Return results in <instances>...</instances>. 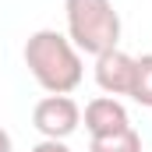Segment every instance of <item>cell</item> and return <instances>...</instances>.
<instances>
[{
    "mask_svg": "<svg viewBox=\"0 0 152 152\" xmlns=\"http://www.w3.org/2000/svg\"><path fill=\"white\" fill-rule=\"evenodd\" d=\"M85 131L92 134V138H106V134H117V131H124V127H131V117H127V106L113 99V96H96L88 106H85Z\"/></svg>",
    "mask_w": 152,
    "mask_h": 152,
    "instance_id": "cell-5",
    "label": "cell"
},
{
    "mask_svg": "<svg viewBox=\"0 0 152 152\" xmlns=\"http://www.w3.org/2000/svg\"><path fill=\"white\" fill-rule=\"evenodd\" d=\"M88 152H142V134L134 127H124V131L106 134V138H92Z\"/></svg>",
    "mask_w": 152,
    "mask_h": 152,
    "instance_id": "cell-6",
    "label": "cell"
},
{
    "mask_svg": "<svg viewBox=\"0 0 152 152\" xmlns=\"http://www.w3.org/2000/svg\"><path fill=\"white\" fill-rule=\"evenodd\" d=\"M25 67L36 78V85L50 96H71L81 78H85V64L75 42L57 32V28H39L25 42Z\"/></svg>",
    "mask_w": 152,
    "mask_h": 152,
    "instance_id": "cell-1",
    "label": "cell"
},
{
    "mask_svg": "<svg viewBox=\"0 0 152 152\" xmlns=\"http://www.w3.org/2000/svg\"><path fill=\"white\" fill-rule=\"evenodd\" d=\"M131 99L152 110V53L134 57V81H131Z\"/></svg>",
    "mask_w": 152,
    "mask_h": 152,
    "instance_id": "cell-7",
    "label": "cell"
},
{
    "mask_svg": "<svg viewBox=\"0 0 152 152\" xmlns=\"http://www.w3.org/2000/svg\"><path fill=\"white\" fill-rule=\"evenodd\" d=\"M67 14V39L78 53H106L120 42V14L113 0H64Z\"/></svg>",
    "mask_w": 152,
    "mask_h": 152,
    "instance_id": "cell-2",
    "label": "cell"
},
{
    "mask_svg": "<svg viewBox=\"0 0 152 152\" xmlns=\"http://www.w3.org/2000/svg\"><path fill=\"white\" fill-rule=\"evenodd\" d=\"M96 85L106 92V96H131V81H134V57H127L120 46L106 50L96 57Z\"/></svg>",
    "mask_w": 152,
    "mask_h": 152,
    "instance_id": "cell-4",
    "label": "cell"
},
{
    "mask_svg": "<svg viewBox=\"0 0 152 152\" xmlns=\"http://www.w3.org/2000/svg\"><path fill=\"white\" fill-rule=\"evenodd\" d=\"M0 152H14V138H11L4 127H0Z\"/></svg>",
    "mask_w": 152,
    "mask_h": 152,
    "instance_id": "cell-9",
    "label": "cell"
},
{
    "mask_svg": "<svg viewBox=\"0 0 152 152\" xmlns=\"http://www.w3.org/2000/svg\"><path fill=\"white\" fill-rule=\"evenodd\" d=\"M81 124V106L71 96H42L32 110V127L42 138H71Z\"/></svg>",
    "mask_w": 152,
    "mask_h": 152,
    "instance_id": "cell-3",
    "label": "cell"
},
{
    "mask_svg": "<svg viewBox=\"0 0 152 152\" xmlns=\"http://www.w3.org/2000/svg\"><path fill=\"white\" fill-rule=\"evenodd\" d=\"M32 152H71L67 149V142H60V138H42L32 145Z\"/></svg>",
    "mask_w": 152,
    "mask_h": 152,
    "instance_id": "cell-8",
    "label": "cell"
}]
</instances>
